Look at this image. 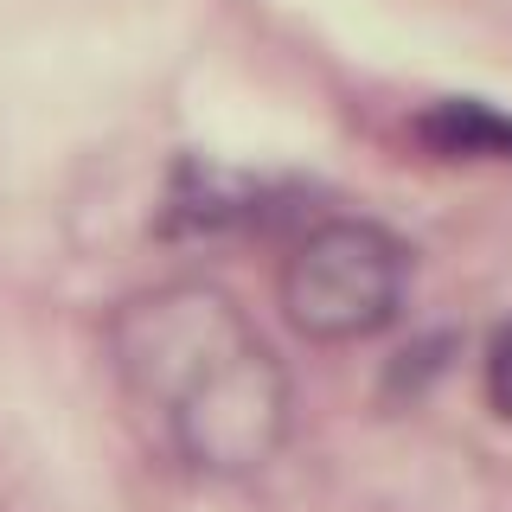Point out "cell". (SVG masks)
<instances>
[{
	"label": "cell",
	"mask_w": 512,
	"mask_h": 512,
	"mask_svg": "<svg viewBox=\"0 0 512 512\" xmlns=\"http://www.w3.org/2000/svg\"><path fill=\"white\" fill-rule=\"evenodd\" d=\"M410 288V250L384 224L365 218H333L295 244L282 263V314L295 333L320 346L372 340L391 327Z\"/></svg>",
	"instance_id": "cell-2"
},
{
	"label": "cell",
	"mask_w": 512,
	"mask_h": 512,
	"mask_svg": "<svg viewBox=\"0 0 512 512\" xmlns=\"http://www.w3.org/2000/svg\"><path fill=\"white\" fill-rule=\"evenodd\" d=\"M122 391L205 474H256L288 436V372L224 288L167 282L109 320Z\"/></svg>",
	"instance_id": "cell-1"
},
{
	"label": "cell",
	"mask_w": 512,
	"mask_h": 512,
	"mask_svg": "<svg viewBox=\"0 0 512 512\" xmlns=\"http://www.w3.org/2000/svg\"><path fill=\"white\" fill-rule=\"evenodd\" d=\"M423 135L448 154H512V122L480 109V103H442L423 122Z\"/></svg>",
	"instance_id": "cell-3"
},
{
	"label": "cell",
	"mask_w": 512,
	"mask_h": 512,
	"mask_svg": "<svg viewBox=\"0 0 512 512\" xmlns=\"http://www.w3.org/2000/svg\"><path fill=\"white\" fill-rule=\"evenodd\" d=\"M487 404L512 423V327H500L487 340Z\"/></svg>",
	"instance_id": "cell-4"
}]
</instances>
